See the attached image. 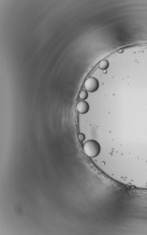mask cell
Instances as JSON below:
<instances>
[{
	"mask_svg": "<svg viewBox=\"0 0 147 235\" xmlns=\"http://www.w3.org/2000/svg\"><path fill=\"white\" fill-rule=\"evenodd\" d=\"M83 150L85 154L91 158H94L98 156L101 151L100 145L97 141L89 140L84 144Z\"/></svg>",
	"mask_w": 147,
	"mask_h": 235,
	"instance_id": "1",
	"label": "cell"
},
{
	"mask_svg": "<svg viewBox=\"0 0 147 235\" xmlns=\"http://www.w3.org/2000/svg\"><path fill=\"white\" fill-rule=\"evenodd\" d=\"M99 84L96 78L90 77L88 78L84 83V87L86 90L90 93L96 91L98 89Z\"/></svg>",
	"mask_w": 147,
	"mask_h": 235,
	"instance_id": "2",
	"label": "cell"
},
{
	"mask_svg": "<svg viewBox=\"0 0 147 235\" xmlns=\"http://www.w3.org/2000/svg\"><path fill=\"white\" fill-rule=\"evenodd\" d=\"M89 104L87 102L84 101H80L77 104L76 109L81 114L86 113L89 110Z\"/></svg>",
	"mask_w": 147,
	"mask_h": 235,
	"instance_id": "3",
	"label": "cell"
},
{
	"mask_svg": "<svg viewBox=\"0 0 147 235\" xmlns=\"http://www.w3.org/2000/svg\"><path fill=\"white\" fill-rule=\"evenodd\" d=\"M109 63L106 60H103L99 64V67L101 70H105L106 69H107L109 67Z\"/></svg>",
	"mask_w": 147,
	"mask_h": 235,
	"instance_id": "4",
	"label": "cell"
},
{
	"mask_svg": "<svg viewBox=\"0 0 147 235\" xmlns=\"http://www.w3.org/2000/svg\"><path fill=\"white\" fill-rule=\"evenodd\" d=\"M88 97V93L86 91L82 90L80 93L79 97L81 100H85Z\"/></svg>",
	"mask_w": 147,
	"mask_h": 235,
	"instance_id": "5",
	"label": "cell"
},
{
	"mask_svg": "<svg viewBox=\"0 0 147 235\" xmlns=\"http://www.w3.org/2000/svg\"><path fill=\"white\" fill-rule=\"evenodd\" d=\"M79 139L81 141H83V140L85 139V135L83 133H80L78 135Z\"/></svg>",
	"mask_w": 147,
	"mask_h": 235,
	"instance_id": "6",
	"label": "cell"
}]
</instances>
